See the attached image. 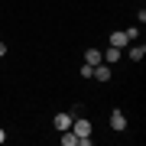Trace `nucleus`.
Segmentation results:
<instances>
[{
    "instance_id": "1",
    "label": "nucleus",
    "mask_w": 146,
    "mask_h": 146,
    "mask_svg": "<svg viewBox=\"0 0 146 146\" xmlns=\"http://www.w3.org/2000/svg\"><path fill=\"white\" fill-rule=\"evenodd\" d=\"M72 133L78 136V146H91V123H88V120L75 117L72 120Z\"/></svg>"
},
{
    "instance_id": "2",
    "label": "nucleus",
    "mask_w": 146,
    "mask_h": 146,
    "mask_svg": "<svg viewBox=\"0 0 146 146\" xmlns=\"http://www.w3.org/2000/svg\"><path fill=\"white\" fill-rule=\"evenodd\" d=\"M72 120H75V114H55L52 123H55V130L62 133V130H72Z\"/></svg>"
},
{
    "instance_id": "3",
    "label": "nucleus",
    "mask_w": 146,
    "mask_h": 146,
    "mask_svg": "<svg viewBox=\"0 0 146 146\" xmlns=\"http://www.w3.org/2000/svg\"><path fill=\"white\" fill-rule=\"evenodd\" d=\"M91 78H94V81H107V78H110V65H107V62H101V65H94V72H91Z\"/></svg>"
},
{
    "instance_id": "4",
    "label": "nucleus",
    "mask_w": 146,
    "mask_h": 146,
    "mask_svg": "<svg viewBox=\"0 0 146 146\" xmlns=\"http://www.w3.org/2000/svg\"><path fill=\"white\" fill-rule=\"evenodd\" d=\"M110 46H117V49H127V46H130L127 33H123V29H120V33H110Z\"/></svg>"
},
{
    "instance_id": "5",
    "label": "nucleus",
    "mask_w": 146,
    "mask_h": 146,
    "mask_svg": "<svg viewBox=\"0 0 146 146\" xmlns=\"http://www.w3.org/2000/svg\"><path fill=\"white\" fill-rule=\"evenodd\" d=\"M110 127H114V130H127V117H123V110H114V114H110Z\"/></svg>"
},
{
    "instance_id": "6",
    "label": "nucleus",
    "mask_w": 146,
    "mask_h": 146,
    "mask_svg": "<svg viewBox=\"0 0 146 146\" xmlns=\"http://www.w3.org/2000/svg\"><path fill=\"white\" fill-rule=\"evenodd\" d=\"M143 55H146V46H143V42H133V46H130V58H133V62H140Z\"/></svg>"
},
{
    "instance_id": "7",
    "label": "nucleus",
    "mask_w": 146,
    "mask_h": 146,
    "mask_svg": "<svg viewBox=\"0 0 146 146\" xmlns=\"http://www.w3.org/2000/svg\"><path fill=\"white\" fill-rule=\"evenodd\" d=\"M101 58H104V62H107V65H114V62H117V58H120V49H117V46H110V49H107V52H101Z\"/></svg>"
},
{
    "instance_id": "8",
    "label": "nucleus",
    "mask_w": 146,
    "mask_h": 146,
    "mask_svg": "<svg viewBox=\"0 0 146 146\" xmlns=\"http://www.w3.org/2000/svg\"><path fill=\"white\" fill-rule=\"evenodd\" d=\"M84 58H88V65H91V68L104 62V58H101V52H98V49H88V52H84Z\"/></svg>"
},
{
    "instance_id": "9",
    "label": "nucleus",
    "mask_w": 146,
    "mask_h": 146,
    "mask_svg": "<svg viewBox=\"0 0 146 146\" xmlns=\"http://www.w3.org/2000/svg\"><path fill=\"white\" fill-rule=\"evenodd\" d=\"M62 146H78V136L72 130H62Z\"/></svg>"
},
{
    "instance_id": "10",
    "label": "nucleus",
    "mask_w": 146,
    "mask_h": 146,
    "mask_svg": "<svg viewBox=\"0 0 146 146\" xmlns=\"http://www.w3.org/2000/svg\"><path fill=\"white\" fill-rule=\"evenodd\" d=\"M127 33V39H130V42H136V39H140V29H123Z\"/></svg>"
},
{
    "instance_id": "11",
    "label": "nucleus",
    "mask_w": 146,
    "mask_h": 146,
    "mask_svg": "<svg viewBox=\"0 0 146 146\" xmlns=\"http://www.w3.org/2000/svg\"><path fill=\"white\" fill-rule=\"evenodd\" d=\"M0 55H7V42H0Z\"/></svg>"
},
{
    "instance_id": "12",
    "label": "nucleus",
    "mask_w": 146,
    "mask_h": 146,
    "mask_svg": "<svg viewBox=\"0 0 146 146\" xmlns=\"http://www.w3.org/2000/svg\"><path fill=\"white\" fill-rule=\"evenodd\" d=\"M3 140H7V130H0V143H3Z\"/></svg>"
}]
</instances>
